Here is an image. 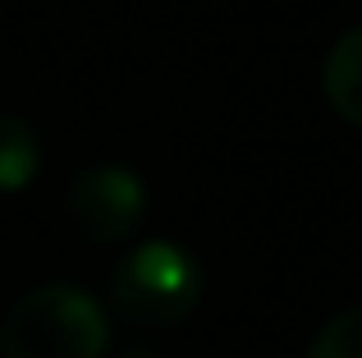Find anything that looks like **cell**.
Segmentation results:
<instances>
[{"label": "cell", "instance_id": "obj_4", "mask_svg": "<svg viewBox=\"0 0 362 358\" xmlns=\"http://www.w3.org/2000/svg\"><path fill=\"white\" fill-rule=\"evenodd\" d=\"M321 83H326V97L349 125L362 129V28H349L326 55V69H321Z\"/></svg>", "mask_w": 362, "mask_h": 358}, {"label": "cell", "instance_id": "obj_3", "mask_svg": "<svg viewBox=\"0 0 362 358\" xmlns=\"http://www.w3.org/2000/svg\"><path fill=\"white\" fill-rule=\"evenodd\" d=\"M64 216L92 243L129 239L147 216V184L124 166H92L69 184Z\"/></svg>", "mask_w": 362, "mask_h": 358}, {"label": "cell", "instance_id": "obj_2", "mask_svg": "<svg viewBox=\"0 0 362 358\" xmlns=\"http://www.w3.org/2000/svg\"><path fill=\"white\" fill-rule=\"evenodd\" d=\"M202 299V267L179 243L151 239L110 276V304L133 326H179Z\"/></svg>", "mask_w": 362, "mask_h": 358}, {"label": "cell", "instance_id": "obj_5", "mask_svg": "<svg viewBox=\"0 0 362 358\" xmlns=\"http://www.w3.org/2000/svg\"><path fill=\"white\" fill-rule=\"evenodd\" d=\"M42 171V138L28 120L0 115V193L28 188Z\"/></svg>", "mask_w": 362, "mask_h": 358}, {"label": "cell", "instance_id": "obj_1", "mask_svg": "<svg viewBox=\"0 0 362 358\" xmlns=\"http://www.w3.org/2000/svg\"><path fill=\"white\" fill-rule=\"evenodd\" d=\"M106 340L110 331L101 304L74 285L28 289L0 326L5 358H101Z\"/></svg>", "mask_w": 362, "mask_h": 358}, {"label": "cell", "instance_id": "obj_6", "mask_svg": "<svg viewBox=\"0 0 362 358\" xmlns=\"http://www.w3.org/2000/svg\"><path fill=\"white\" fill-rule=\"evenodd\" d=\"M308 358H362V304L344 308L339 317H330L317 331Z\"/></svg>", "mask_w": 362, "mask_h": 358}]
</instances>
